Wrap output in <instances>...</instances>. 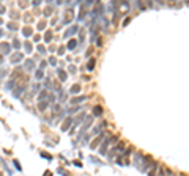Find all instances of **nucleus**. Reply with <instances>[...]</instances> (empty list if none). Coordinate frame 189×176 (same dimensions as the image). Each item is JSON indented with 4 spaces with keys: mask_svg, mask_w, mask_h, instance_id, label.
<instances>
[{
    "mask_svg": "<svg viewBox=\"0 0 189 176\" xmlns=\"http://www.w3.org/2000/svg\"><path fill=\"white\" fill-rule=\"evenodd\" d=\"M69 124H71V119L66 118V121L63 123V127H62V129H63V131H68V126H69Z\"/></svg>",
    "mask_w": 189,
    "mask_h": 176,
    "instance_id": "obj_5",
    "label": "nucleus"
},
{
    "mask_svg": "<svg viewBox=\"0 0 189 176\" xmlns=\"http://www.w3.org/2000/svg\"><path fill=\"white\" fill-rule=\"evenodd\" d=\"M24 46H25V51H27V52H30V51H32V44H30L29 41H27V42H25V44H24Z\"/></svg>",
    "mask_w": 189,
    "mask_h": 176,
    "instance_id": "obj_12",
    "label": "nucleus"
},
{
    "mask_svg": "<svg viewBox=\"0 0 189 176\" xmlns=\"http://www.w3.org/2000/svg\"><path fill=\"white\" fill-rule=\"evenodd\" d=\"M44 27H46V22H39L38 28H39V30H43V28H44Z\"/></svg>",
    "mask_w": 189,
    "mask_h": 176,
    "instance_id": "obj_19",
    "label": "nucleus"
},
{
    "mask_svg": "<svg viewBox=\"0 0 189 176\" xmlns=\"http://www.w3.org/2000/svg\"><path fill=\"white\" fill-rule=\"evenodd\" d=\"M0 176H3V175H2V173H0Z\"/></svg>",
    "mask_w": 189,
    "mask_h": 176,
    "instance_id": "obj_30",
    "label": "nucleus"
},
{
    "mask_svg": "<svg viewBox=\"0 0 189 176\" xmlns=\"http://www.w3.org/2000/svg\"><path fill=\"white\" fill-rule=\"evenodd\" d=\"M46 96H47V93H46V91H43V93H41V94H39V99H41V101H43V99H44V98H46Z\"/></svg>",
    "mask_w": 189,
    "mask_h": 176,
    "instance_id": "obj_20",
    "label": "nucleus"
},
{
    "mask_svg": "<svg viewBox=\"0 0 189 176\" xmlns=\"http://www.w3.org/2000/svg\"><path fill=\"white\" fill-rule=\"evenodd\" d=\"M10 60H11L13 65H16V63H21L22 60H24V55L21 54V52H16V54L11 55V58H10Z\"/></svg>",
    "mask_w": 189,
    "mask_h": 176,
    "instance_id": "obj_1",
    "label": "nucleus"
},
{
    "mask_svg": "<svg viewBox=\"0 0 189 176\" xmlns=\"http://www.w3.org/2000/svg\"><path fill=\"white\" fill-rule=\"evenodd\" d=\"M35 77H36V79H38V80H39V79H43V69H38V71H36V74H35Z\"/></svg>",
    "mask_w": 189,
    "mask_h": 176,
    "instance_id": "obj_9",
    "label": "nucleus"
},
{
    "mask_svg": "<svg viewBox=\"0 0 189 176\" xmlns=\"http://www.w3.org/2000/svg\"><path fill=\"white\" fill-rule=\"evenodd\" d=\"M74 46H76V41H69V42H68V47H69V49H73Z\"/></svg>",
    "mask_w": 189,
    "mask_h": 176,
    "instance_id": "obj_18",
    "label": "nucleus"
},
{
    "mask_svg": "<svg viewBox=\"0 0 189 176\" xmlns=\"http://www.w3.org/2000/svg\"><path fill=\"white\" fill-rule=\"evenodd\" d=\"M93 65H94V60H92V61L88 63V69H93Z\"/></svg>",
    "mask_w": 189,
    "mask_h": 176,
    "instance_id": "obj_23",
    "label": "nucleus"
},
{
    "mask_svg": "<svg viewBox=\"0 0 189 176\" xmlns=\"http://www.w3.org/2000/svg\"><path fill=\"white\" fill-rule=\"evenodd\" d=\"M25 68H27V69L33 68V61H32V60H27V61H25Z\"/></svg>",
    "mask_w": 189,
    "mask_h": 176,
    "instance_id": "obj_10",
    "label": "nucleus"
},
{
    "mask_svg": "<svg viewBox=\"0 0 189 176\" xmlns=\"http://www.w3.org/2000/svg\"><path fill=\"white\" fill-rule=\"evenodd\" d=\"M57 74H58V79L60 80H66V72L65 71H62V69H57Z\"/></svg>",
    "mask_w": 189,
    "mask_h": 176,
    "instance_id": "obj_3",
    "label": "nucleus"
},
{
    "mask_svg": "<svg viewBox=\"0 0 189 176\" xmlns=\"http://www.w3.org/2000/svg\"><path fill=\"white\" fill-rule=\"evenodd\" d=\"M8 28L10 30H16V28H18V25H16L14 22H11V24H8Z\"/></svg>",
    "mask_w": 189,
    "mask_h": 176,
    "instance_id": "obj_14",
    "label": "nucleus"
},
{
    "mask_svg": "<svg viewBox=\"0 0 189 176\" xmlns=\"http://www.w3.org/2000/svg\"><path fill=\"white\" fill-rule=\"evenodd\" d=\"M84 99H85V98H84V96H82V98H74L73 101H71V104H79L80 101H84Z\"/></svg>",
    "mask_w": 189,
    "mask_h": 176,
    "instance_id": "obj_7",
    "label": "nucleus"
},
{
    "mask_svg": "<svg viewBox=\"0 0 189 176\" xmlns=\"http://www.w3.org/2000/svg\"><path fill=\"white\" fill-rule=\"evenodd\" d=\"M22 35H24V36H30V35H32V28H30V27H25V28L22 30Z\"/></svg>",
    "mask_w": 189,
    "mask_h": 176,
    "instance_id": "obj_4",
    "label": "nucleus"
},
{
    "mask_svg": "<svg viewBox=\"0 0 189 176\" xmlns=\"http://www.w3.org/2000/svg\"><path fill=\"white\" fill-rule=\"evenodd\" d=\"M50 13H52V8H50V6H47L46 11H44V16H50Z\"/></svg>",
    "mask_w": 189,
    "mask_h": 176,
    "instance_id": "obj_13",
    "label": "nucleus"
},
{
    "mask_svg": "<svg viewBox=\"0 0 189 176\" xmlns=\"http://www.w3.org/2000/svg\"><path fill=\"white\" fill-rule=\"evenodd\" d=\"M0 51H2V52H0V54H8V52L10 51H11V46H10L8 44V42H0Z\"/></svg>",
    "mask_w": 189,
    "mask_h": 176,
    "instance_id": "obj_2",
    "label": "nucleus"
},
{
    "mask_svg": "<svg viewBox=\"0 0 189 176\" xmlns=\"http://www.w3.org/2000/svg\"><path fill=\"white\" fill-rule=\"evenodd\" d=\"M38 51L41 52V54H44V52H46V47H44V46H38Z\"/></svg>",
    "mask_w": 189,
    "mask_h": 176,
    "instance_id": "obj_17",
    "label": "nucleus"
},
{
    "mask_svg": "<svg viewBox=\"0 0 189 176\" xmlns=\"http://www.w3.org/2000/svg\"><path fill=\"white\" fill-rule=\"evenodd\" d=\"M38 107H39V110H44V109L47 107V102H46V101H44V102L41 101V102H39V104H38Z\"/></svg>",
    "mask_w": 189,
    "mask_h": 176,
    "instance_id": "obj_8",
    "label": "nucleus"
},
{
    "mask_svg": "<svg viewBox=\"0 0 189 176\" xmlns=\"http://www.w3.org/2000/svg\"><path fill=\"white\" fill-rule=\"evenodd\" d=\"M159 176H162V170H161V173H159Z\"/></svg>",
    "mask_w": 189,
    "mask_h": 176,
    "instance_id": "obj_29",
    "label": "nucleus"
},
{
    "mask_svg": "<svg viewBox=\"0 0 189 176\" xmlns=\"http://www.w3.org/2000/svg\"><path fill=\"white\" fill-rule=\"evenodd\" d=\"M94 113H98L96 117H99V113H101V107H96V109H94Z\"/></svg>",
    "mask_w": 189,
    "mask_h": 176,
    "instance_id": "obj_21",
    "label": "nucleus"
},
{
    "mask_svg": "<svg viewBox=\"0 0 189 176\" xmlns=\"http://www.w3.org/2000/svg\"><path fill=\"white\" fill-rule=\"evenodd\" d=\"M101 138H103V135H101V137H98V138H94V142L92 143V148H96L98 145H99V140H101Z\"/></svg>",
    "mask_w": 189,
    "mask_h": 176,
    "instance_id": "obj_6",
    "label": "nucleus"
},
{
    "mask_svg": "<svg viewBox=\"0 0 189 176\" xmlns=\"http://www.w3.org/2000/svg\"><path fill=\"white\" fill-rule=\"evenodd\" d=\"M5 13V8H3V5H0V14H3Z\"/></svg>",
    "mask_w": 189,
    "mask_h": 176,
    "instance_id": "obj_24",
    "label": "nucleus"
},
{
    "mask_svg": "<svg viewBox=\"0 0 189 176\" xmlns=\"http://www.w3.org/2000/svg\"><path fill=\"white\" fill-rule=\"evenodd\" d=\"M79 90H80V85H74V87L71 88V93H79Z\"/></svg>",
    "mask_w": 189,
    "mask_h": 176,
    "instance_id": "obj_11",
    "label": "nucleus"
},
{
    "mask_svg": "<svg viewBox=\"0 0 189 176\" xmlns=\"http://www.w3.org/2000/svg\"><path fill=\"white\" fill-rule=\"evenodd\" d=\"M2 63H3V55L0 54V65H2Z\"/></svg>",
    "mask_w": 189,
    "mask_h": 176,
    "instance_id": "obj_25",
    "label": "nucleus"
},
{
    "mask_svg": "<svg viewBox=\"0 0 189 176\" xmlns=\"http://www.w3.org/2000/svg\"><path fill=\"white\" fill-rule=\"evenodd\" d=\"M13 46H14L16 49H19V47H21V42H19L18 39H14V41H13Z\"/></svg>",
    "mask_w": 189,
    "mask_h": 176,
    "instance_id": "obj_15",
    "label": "nucleus"
},
{
    "mask_svg": "<svg viewBox=\"0 0 189 176\" xmlns=\"http://www.w3.org/2000/svg\"><path fill=\"white\" fill-rule=\"evenodd\" d=\"M2 35H3V30H2V28H0V38H2Z\"/></svg>",
    "mask_w": 189,
    "mask_h": 176,
    "instance_id": "obj_27",
    "label": "nucleus"
},
{
    "mask_svg": "<svg viewBox=\"0 0 189 176\" xmlns=\"http://www.w3.org/2000/svg\"><path fill=\"white\" fill-rule=\"evenodd\" d=\"M49 61H50V65H55L57 60H55V57H50V58H49Z\"/></svg>",
    "mask_w": 189,
    "mask_h": 176,
    "instance_id": "obj_22",
    "label": "nucleus"
},
{
    "mask_svg": "<svg viewBox=\"0 0 189 176\" xmlns=\"http://www.w3.org/2000/svg\"><path fill=\"white\" fill-rule=\"evenodd\" d=\"M2 22H3V21H2V18H0V25H2Z\"/></svg>",
    "mask_w": 189,
    "mask_h": 176,
    "instance_id": "obj_28",
    "label": "nucleus"
},
{
    "mask_svg": "<svg viewBox=\"0 0 189 176\" xmlns=\"http://www.w3.org/2000/svg\"><path fill=\"white\" fill-rule=\"evenodd\" d=\"M44 38H46V41H50V38H52V33H50V32H47L46 35H44Z\"/></svg>",
    "mask_w": 189,
    "mask_h": 176,
    "instance_id": "obj_16",
    "label": "nucleus"
},
{
    "mask_svg": "<svg viewBox=\"0 0 189 176\" xmlns=\"http://www.w3.org/2000/svg\"><path fill=\"white\" fill-rule=\"evenodd\" d=\"M44 176H52V173H50V171H46V175Z\"/></svg>",
    "mask_w": 189,
    "mask_h": 176,
    "instance_id": "obj_26",
    "label": "nucleus"
}]
</instances>
